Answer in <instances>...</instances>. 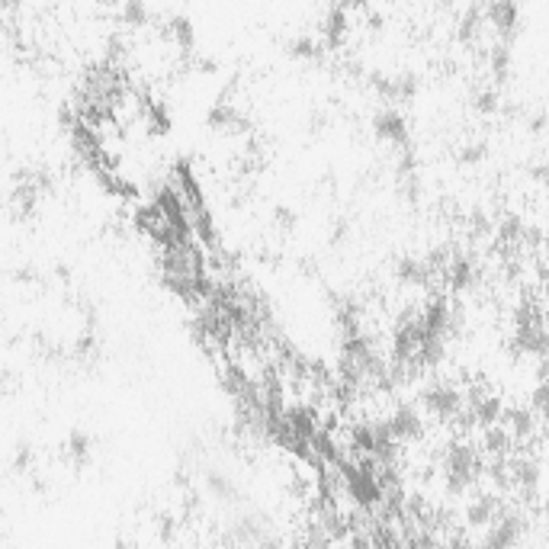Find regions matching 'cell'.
Wrapping results in <instances>:
<instances>
[{"label": "cell", "instance_id": "obj_1", "mask_svg": "<svg viewBox=\"0 0 549 549\" xmlns=\"http://www.w3.org/2000/svg\"><path fill=\"white\" fill-rule=\"evenodd\" d=\"M440 476H444V492L450 498L469 495L485 476L482 453L472 444H450L440 456Z\"/></svg>", "mask_w": 549, "mask_h": 549}, {"label": "cell", "instance_id": "obj_2", "mask_svg": "<svg viewBox=\"0 0 549 549\" xmlns=\"http://www.w3.org/2000/svg\"><path fill=\"white\" fill-rule=\"evenodd\" d=\"M508 472H511V488L517 492V501L524 508L540 505V482H543V463L533 450H524L517 456H508Z\"/></svg>", "mask_w": 549, "mask_h": 549}, {"label": "cell", "instance_id": "obj_3", "mask_svg": "<svg viewBox=\"0 0 549 549\" xmlns=\"http://www.w3.org/2000/svg\"><path fill=\"white\" fill-rule=\"evenodd\" d=\"M530 530V521H527V508L524 505H508L495 517L492 527H485V546L488 549H511V546H521L524 537Z\"/></svg>", "mask_w": 549, "mask_h": 549}, {"label": "cell", "instance_id": "obj_4", "mask_svg": "<svg viewBox=\"0 0 549 549\" xmlns=\"http://www.w3.org/2000/svg\"><path fill=\"white\" fill-rule=\"evenodd\" d=\"M418 402H421L424 411H431L437 421L447 424V421H453L463 411L466 395L456 389V386H450V383H431V386L421 389V399Z\"/></svg>", "mask_w": 549, "mask_h": 549}, {"label": "cell", "instance_id": "obj_5", "mask_svg": "<svg viewBox=\"0 0 549 549\" xmlns=\"http://www.w3.org/2000/svg\"><path fill=\"white\" fill-rule=\"evenodd\" d=\"M485 23L492 26L495 39L514 45V39L521 36V4L517 0H488Z\"/></svg>", "mask_w": 549, "mask_h": 549}, {"label": "cell", "instance_id": "obj_6", "mask_svg": "<svg viewBox=\"0 0 549 549\" xmlns=\"http://www.w3.org/2000/svg\"><path fill=\"white\" fill-rule=\"evenodd\" d=\"M370 129H373V139H376V142L392 145L395 151L411 145L408 119L402 116V110H395V106H386V110H379V113L370 119Z\"/></svg>", "mask_w": 549, "mask_h": 549}, {"label": "cell", "instance_id": "obj_7", "mask_svg": "<svg viewBox=\"0 0 549 549\" xmlns=\"http://www.w3.org/2000/svg\"><path fill=\"white\" fill-rule=\"evenodd\" d=\"M389 431L392 437L399 440V444H418V440L424 437V418H421V411L411 405V402H395L392 411H389Z\"/></svg>", "mask_w": 549, "mask_h": 549}, {"label": "cell", "instance_id": "obj_8", "mask_svg": "<svg viewBox=\"0 0 549 549\" xmlns=\"http://www.w3.org/2000/svg\"><path fill=\"white\" fill-rule=\"evenodd\" d=\"M508 508V501L501 498L498 492H479V495H472L469 498V505L463 511L466 517V527L472 530H485V527H492L495 524V517Z\"/></svg>", "mask_w": 549, "mask_h": 549}, {"label": "cell", "instance_id": "obj_9", "mask_svg": "<svg viewBox=\"0 0 549 549\" xmlns=\"http://www.w3.org/2000/svg\"><path fill=\"white\" fill-rule=\"evenodd\" d=\"M347 33H350V13L334 0L328 13L322 17V23H318V39L325 42L328 52H341L344 42H347Z\"/></svg>", "mask_w": 549, "mask_h": 549}, {"label": "cell", "instance_id": "obj_10", "mask_svg": "<svg viewBox=\"0 0 549 549\" xmlns=\"http://www.w3.org/2000/svg\"><path fill=\"white\" fill-rule=\"evenodd\" d=\"M479 267L469 261V257H463V254H453L450 257V264H447V270H444V283L453 296H469L472 289L479 286Z\"/></svg>", "mask_w": 549, "mask_h": 549}, {"label": "cell", "instance_id": "obj_11", "mask_svg": "<svg viewBox=\"0 0 549 549\" xmlns=\"http://www.w3.org/2000/svg\"><path fill=\"white\" fill-rule=\"evenodd\" d=\"M392 273H395V283L415 286V289H424V286H431V280H437L431 264H427L424 257H399L395 267H392Z\"/></svg>", "mask_w": 549, "mask_h": 549}, {"label": "cell", "instance_id": "obj_12", "mask_svg": "<svg viewBox=\"0 0 549 549\" xmlns=\"http://www.w3.org/2000/svg\"><path fill=\"white\" fill-rule=\"evenodd\" d=\"M485 4H479V0H472V4L466 7V13L460 17V23H456V39H460V45H466V49H472V45L482 42V33H485Z\"/></svg>", "mask_w": 549, "mask_h": 549}, {"label": "cell", "instance_id": "obj_13", "mask_svg": "<svg viewBox=\"0 0 549 549\" xmlns=\"http://www.w3.org/2000/svg\"><path fill=\"white\" fill-rule=\"evenodd\" d=\"M540 418L533 415V408H508L505 411V424L508 431H511V437H514V444H530L533 437H537V431H540V424H537Z\"/></svg>", "mask_w": 549, "mask_h": 549}, {"label": "cell", "instance_id": "obj_14", "mask_svg": "<svg viewBox=\"0 0 549 549\" xmlns=\"http://www.w3.org/2000/svg\"><path fill=\"white\" fill-rule=\"evenodd\" d=\"M488 78L495 87H505L511 78V42L495 39V45L488 49Z\"/></svg>", "mask_w": 549, "mask_h": 549}, {"label": "cell", "instance_id": "obj_15", "mask_svg": "<svg viewBox=\"0 0 549 549\" xmlns=\"http://www.w3.org/2000/svg\"><path fill=\"white\" fill-rule=\"evenodd\" d=\"M325 42L315 39V36H299L286 45V55L293 61H305V65H322L325 61Z\"/></svg>", "mask_w": 549, "mask_h": 549}, {"label": "cell", "instance_id": "obj_16", "mask_svg": "<svg viewBox=\"0 0 549 549\" xmlns=\"http://www.w3.org/2000/svg\"><path fill=\"white\" fill-rule=\"evenodd\" d=\"M501 87H476L472 90V97H469V106H472V113L476 116H498L501 113V94H498Z\"/></svg>", "mask_w": 549, "mask_h": 549}, {"label": "cell", "instance_id": "obj_17", "mask_svg": "<svg viewBox=\"0 0 549 549\" xmlns=\"http://www.w3.org/2000/svg\"><path fill=\"white\" fill-rule=\"evenodd\" d=\"M488 158V142H466L460 148V155H456V161H460L463 167H479L482 161Z\"/></svg>", "mask_w": 549, "mask_h": 549}, {"label": "cell", "instance_id": "obj_18", "mask_svg": "<svg viewBox=\"0 0 549 549\" xmlns=\"http://www.w3.org/2000/svg\"><path fill=\"white\" fill-rule=\"evenodd\" d=\"M530 408L540 421H549V379H540L537 389L530 392Z\"/></svg>", "mask_w": 549, "mask_h": 549}, {"label": "cell", "instance_id": "obj_19", "mask_svg": "<svg viewBox=\"0 0 549 549\" xmlns=\"http://www.w3.org/2000/svg\"><path fill=\"white\" fill-rule=\"evenodd\" d=\"M273 219H277V225L286 228V232H289V228H296V222H299L296 212H293V209H286V206H277V209H273Z\"/></svg>", "mask_w": 549, "mask_h": 549}, {"label": "cell", "instance_id": "obj_20", "mask_svg": "<svg viewBox=\"0 0 549 549\" xmlns=\"http://www.w3.org/2000/svg\"><path fill=\"white\" fill-rule=\"evenodd\" d=\"M338 4L347 13H366V10H370V0H338Z\"/></svg>", "mask_w": 549, "mask_h": 549}, {"label": "cell", "instance_id": "obj_21", "mask_svg": "<svg viewBox=\"0 0 549 549\" xmlns=\"http://www.w3.org/2000/svg\"><path fill=\"white\" fill-rule=\"evenodd\" d=\"M530 180H537V183H549V161H543V164H533V167H530Z\"/></svg>", "mask_w": 549, "mask_h": 549}, {"label": "cell", "instance_id": "obj_22", "mask_svg": "<svg viewBox=\"0 0 549 549\" xmlns=\"http://www.w3.org/2000/svg\"><path fill=\"white\" fill-rule=\"evenodd\" d=\"M347 232H350V228H347V222H338V225H334V235H331V244H341V241L347 238Z\"/></svg>", "mask_w": 549, "mask_h": 549}, {"label": "cell", "instance_id": "obj_23", "mask_svg": "<svg viewBox=\"0 0 549 549\" xmlns=\"http://www.w3.org/2000/svg\"><path fill=\"white\" fill-rule=\"evenodd\" d=\"M537 379H549V357L540 360V366H537Z\"/></svg>", "mask_w": 549, "mask_h": 549}]
</instances>
